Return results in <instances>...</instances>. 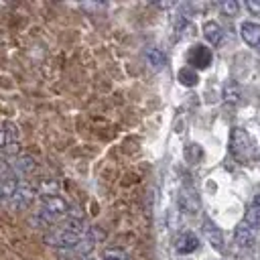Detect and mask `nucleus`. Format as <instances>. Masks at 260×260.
<instances>
[{
  "instance_id": "f257e3e1",
  "label": "nucleus",
  "mask_w": 260,
  "mask_h": 260,
  "mask_svg": "<svg viewBox=\"0 0 260 260\" xmlns=\"http://www.w3.org/2000/svg\"><path fill=\"white\" fill-rule=\"evenodd\" d=\"M230 152L234 154V158L246 162L252 158L254 154V144L248 136V132L244 128H232L230 132Z\"/></svg>"
},
{
  "instance_id": "f03ea898",
  "label": "nucleus",
  "mask_w": 260,
  "mask_h": 260,
  "mask_svg": "<svg viewBox=\"0 0 260 260\" xmlns=\"http://www.w3.org/2000/svg\"><path fill=\"white\" fill-rule=\"evenodd\" d=\"M81 238L83 236H79L75 232H69L65 228H57V230H53L51 234L45 236V242L55 246V248H75L81 242Z\"/></svg>"
},
{
  "instance_id": "7ed1b4c3",
  "label": "nucleus",
  "mask_w": 260,
  "mask_h": 260,
  "mask_svg": "<svg viewBox=\"0 0 260 260\" xmlns=\"http://www.w3.org/2000/svg\"><path fill=\"white\" fill-rule=\"evenodd\" d=\"M187 61H189V67H193L195 71L197 69H207L213 61V53L205 45H193L187 53Z\"/></svg>"
},
{
  "instance_id": "20e7f679",
  "label": "nucleus",
  "mask_w": 260,
  "mask_h": 260,
  "mask_svg": "<svg viewBox=\"0 0 260 260\" xmlns=\"http://www.w3.org/2000/svg\"><path fill=\"white\" fill-rule=\"evenodd\" d=\"M32 201H35V189L28 183H20L16 193L10 197L12 209H26V207L32 205Z\"/></svg>"
},
{
  "instance_id": "39448f33",
  "label": "nucleus",
  "mask_w": 260,
  "mask_h": 260,
  "mask_svg": "<svg viewBox=\"0 0 260 260\" xmlns=\"http://www.w3.org/2000/svg\"><path fill=\"white\" fill-rule=\"evenodd\" d=\"M201 230H203V234H205V240L213 246V250H217V252H223V236H221V230L209 219V217H203V223H201Z\"/></svg>"
},
{
  "instance_id": "423d86ee",
  "label": "nucleus",
  "mask_w": 260,
  "mask_h": 260,
  "mask_svg": "<svg viewBox=\"0 0 260 260\" xmlns=\"http://www.w3.org/2000/svg\"><path fill=\"white\" fill-rule=\"evenodd\" d=\"M179 205L183 211L187 213H197L199 211V197H197V191L193 187H183L179 191Z\"/></svg>"
},
{
  "instance_id": "0eeeda50",
  "label": "nucleus",
  "mask_w": 260,
  "mask_h": 260,
  "mask_svg": "<svg viewBox=\"0 0 260 260\" xmlns=\"http://www.w3.org/2000/svg\"><path fill=\"white\" fill-rule=\"evenodd\" d=\"M199 248V238L193 232H183L175 240V252L177 254H193Z\"/></svg>"
},
{
  "instance_id": "6e6552de",
  "label": "nucleus",
  "mask_w": 260,
  "mask_h": 260,
  "mask_svg": "<svg viewBox=\"0 0 260 260\" xmlns=\"http://www.w3.org/2000/svg\"><path fill=\"white\" fill-rule=\"evenodd\" d=\"M43 209H47L49 213H53L55 217H63L69 211V205L63 197L59 195H51V197H43Z\"/></svg>"
},
{
  "instance_id": "1a4fd4ad",
  "label": "nucleus",
  "mask_w": 260,
  "mask_h": 260,
  "mask_svg": "<svg viewBox=\"0 0 260 260\" xmlns=\"http://www.w3.org/2000/svg\"><path fill=\"white\" fill-rule=\"evenodd\" d=\"M240 35H242L246 45H250V47H258L260 45V24L258 22H242Z\"/></svg>"
},
{
  "instance_id": "9d476101",
  "label": "nucleus",
  "mask_w": 260,
  "mask_h": 260,
  "mask_svg": "<svg viewBox=\"0 0 260 260\" xmlns=\"http://www.w3.org/2000/svg\"><path fill=\"white\" fill-rule=\"evenodd\" d=\"M244 223L248 228H260V195H254L252 201L246 207V215H244Z\"/></svg>"
},
{
  "instance_id": "9b49d317",
  "label": "nucleus",
  "mask_w": 260,
  "mask_h": 260,
  "mask_svg": "<svg viewBox=\"0 0 260 260\" xmlns=\"http://www.w3.org/2000/svg\"><path fill=\"white\" fill-rule=\"evenodd\" d=\"M234 240H236V244H238L240 248H252V246L256 244V236H254L252 228H248L246 223H240V225L236 228Z\"/></svg>"
},
{
  "instance_id": "f8f14e48",
  "label": "nucleus",
  "mask_w": 260,
  "mask_h": 260,
  "mask_svg": "<svg viewBox=\"0 0 260 260\" xmlns=\"http://www.w3.org/2000/svg\"><path fill=\"white\" fill-rule=\"evenodd\" d=\"M203 37H205V41H207L209 45L217 47V45L221 43V39H223V30H221V26H219L215 20H207V22L203 24Z\"/></svg>"
},
{
  "instance_id": "ddd939ff",
  "label": "nucleus",
  "mask_w": 260,
  "mask_h": 260,
  "mask_svg": "<svg viewBox=\"0 0 260 260\" xmlns=\"http://www.w3.org/2000/svg\"><path fill=\"white\" fill-rule=\"evenodd\" d=\"M35 158L32 156H28V154H22V156H16V160H14V165H12V171L14 173H20V175H28V173H32L35 171Z\"/></svg>"
},
{
  "instance_id": "4468645a",
  "label": "nucleus",
  "mask_w": 260,
  "mask_h": 260,
  "mask_svg": "<svg viewBox=\"0 0 260 260\" xmlns=\"http://www.w3.org/2000/svg\"><path fill=\"white\" fill-rule=\"evenodd\" d=\"M242 100V87L236 81H228L223 85V102L225 104H238Z\"/></svg>"
},
{
  "instance_id": "2eb2a0df",
  "label": "nucleus",
  "mask_w": 260,
  "mask_h": 260,
  "mask_svg": "<svg viewBox=\"0 0 260 260\" xmlns=\"http://www.w3.org/2000/svg\"><path fill=\"white\" fill-rule=\"evenodd\" d=\"M177 77H179V81H181L185 87H195L197 81H199V75H197V71H195L193 67H183V69H179Z\"/></svg>"
},
{
  "instance_id": "dca6fc26",
  "label": "nucleus",
  "mask_w": 260,
  "mask_h": 260,
  "mask_svg": "<svg viewBox=\"0 0 260 260\" xmlns=\"http://www.w3.org/2000/svg\"><path fill=\"white\" fill-rule=\"evenodd\" d=\"M146 59H148V63L154 67V69H162L165 65H167V57H165V53L160 51V49H148L146 51Z\"/></svg>"
},
{
  "instance_id": "f3484780",
  "label": "nucleus",
  "mask_w": 260,
  "mask_h": 260,
  "mask_svg": "<svg viewBox=\"0 0 260 260\" xmlns=\"http://www.w3.org/2000/svg\"><path fill=\"white\" fill-rule=\"evenodd\" d=\"M18 179H16V175H12V177H8V179H4L2 183H0V189H2V193H4V197L6 199H10L14 193H16V189H18Z\"/></svg>"
},
{
  "instance_id": "a211bd4d",
  "label": "nucleus",
  "mask_w": 260,
  "mask_h": 260,
  "mask_svg": "<svg viewBox=\"0 0 260 260\" xmlns=\"http://www.w3.org/2000/svg\"><path fill=\"white\" fill-rule=\"evenodd\" d=\"M39 191L43 197H51V195H57L59 191V183L55 179H43L41 185H39Z\"/></svg>"
},
{
  "instance_id": "6ab92c4d",
  "label": "nucleus",
  "mask_w": 260,
  "mask_h": 260,
  "mask_svg": "<svg viewBox=\"0 0 260 260\" xmlns=\"http://www.w3.org/2000/svg\"><path fill=\"white\" fill-rule=\"evenodd\" d=\"M104 260H128V254L120 248H106L104 250Z\"/></svg>"
},
{
  "instance_id": "aec40b11",
  "label": "nucleus",
  "mask_w": 260,
  "mask_h": 260,
  "mask_svg": "<svg viewBox=\"0 0 260 260\" xmlns=\"http://www.w3.org/2000/svg\"><path fill=\"white\" fill-rule=\"evenodd\" d=\"M221 12H223L225 16H236V14L240 12L238 0H225V2H221Z\"/></svg>"
},
{
  "instance_id": "412c9836",
  "label": "nucleus",
  "mask_w": 260,
  "mask_h": 260,
  "mask_svg": "<svg viewBox=\"0 0 260 260\" xmlns=\"http://www.w3.org/2000/svg\"><path fill=\"white\" fill-rule=\"evenodd\" d=\"M4 128H6L8 144H12V142H18V128H16L12 122H6V124H4Z\"/></svg>"
},
{
  "instance_id": "4be33fe9",
  "label": "nucleus",
  "mask_w": 260,
  "mask_h": 260,
  "mask_svg": "<svg viewBox=\"0 0 260 260\" xmlns=\"http://www.w3.org/2000/svg\"><path fill=\"white\" fill-rule=\"evenodd\" d=\"M14 175V171H12V167L4 160V158H0V183L4 181V179H8V177H12Z\"/></svg>"
},
{
  "instance_id": "5701e85b",
  "label": "nucleus",
  "mask_w": 260,
  "mask_h": 260,
  "mask_svg": "<svg viewBox=\"0 0 260 260\" xmlns=\"http://www.w3.org/2000/svg\"><path fill=\"white\" fill-rule=\"evenodd\" d=\"M246 8L250 10V14L260 16V0H248V2H246Z\"/></svg>"
},
{
  "instance_id": "b1692460",
  "label": "nucleus",
  "mask_w": 260,
  "mask_h": 260,
  "mask_svg": "<svg viewBox=\"0 0 260 260\" xmlns=\"http://www.w3.org/2000/svg\"><path fill=\"white\" fill-rule=\"evenodd\" d=\"M4 152H6V154H18V152H20V146H18V142L6 144V146H4Z\"/></svg>"
},
{
  "instance_id": "393cba45",
  "label": "nucleus",
  "mask_w": 260,
  "mask_h": 260,
  "mask_svg": "<svg viewBox=\"0 0 260 260\" xmlns=\"http://www.w3.org/2000/svg\"><path fill=\"white\" fill-rule=\"evenodd\" d=\"M8 144V136H6V128L0 126V148H4Z\"/></svg>"
},
{
  "instance_id": "a878e982",
  "label": "nucleus",
  "mask_w": 260,
  "mask_h": 260,
  "mask_svg": "<svg viewBox=\"0 0 260 260\" xmlns=\"http://www.w3.org/2000/svg\"><path fill=\"white\" fill-rule=\"evenodd\" d=\"M6 201V197H4V193H2V189H0V205Z\"/></svg>"
}]
</instances>
